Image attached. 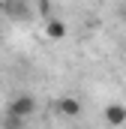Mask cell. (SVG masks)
<instances>
[{
  "mask_svg": "<svg viewBox=\"0 0 126 129\" xmlns=\"http://www.w3.org/2000/svg\"><path fill=\"white\" fill-rule=\"evenodd\" d=\"M33 111H36V99H33L30 93L12 96V99H9V105H6V114H15V117H21V120H27Z\"/></svg>",
  "mask_w": 126,
  "mask_h": 129,
  "instance_id": "obj_1",
  "label": "cell"
},
{
  "mask_svg": "<svg viewBox=\"0 0 126 129\" xmlns=\"http://www.w3.org/2000/svg\"><path fill=\"white\" fill-rule=\"evenodd\" d=\"M3 15H9L12 21H27L30 18V6L24 0H3Z\"/></svg>",
  "mask_w": 126,
  "mask_h": 129,
  "instance_id": "obj_2",
  "label": "cell"
},
{
  "mask_svg": "<svg viewBox=\"0 0 126 129\" xmlns=\"http://www.w3.org/2000/svg\"><path fill=\"white\" fill-rule=\"evenodd\" d=\"M66 33H69V27H66L63 18H48V21H45V36H48V39L57 42V39H63Z\"/></svg>",
  "mask_w": 126,
  "mask_h": 129,
  "instance_id": "obj_3",
  "label": "cell"
},
{
  "mask_svg": "<svg viewBox=\"0 0 126 129\" xmlns=\"http://www.w3.org/2000/svg\"><path fill=\"white\" fill-rule=\"evenodd\" d=\"M57 111L63 117H78L81 114V102L72 99V96H63V99H57Z\"/></svg>",
  "mask_w": 126,
  "mask_h": 129,
  "instance_id": "obj_4",
  "label": "cell"
},
{
  "mask_svg": "<svg viewBox=\"0 0 126 129\" xmlns=\"http://www.w3.org/2000/svg\"><path fill=\"white\" fill-rule=\"evenodd\" d=\"M105 120H108L111 126H123L126 123V108L123 105H108V108H105Z\"/></svg>",
  "mask_w": 126,
  "mask_h": 129,
  "instance_id": "obj_5",
  "label": "cell"
},
{
  "mask_svg": "<svg viewBox=\"0 0 126 129\" xmlns=\"http://www.w3.org/2000/svg\"><path fill=\"white\" fill-rule=\"evenodd\" d=\"M36 9H39V15H45V18L51 15V3H48V0H39V3H36Z\"/></svg>",
  "mask_w": 126,
  "mask_h": 129,
  "instance_id": "obj_6",
  "label": "cell"
},
{
  "mask_svg": "<svg viewBox=\"0 0 126 129\" xmlns=\"http://www.w3.org/2000/svg\"><path fill=\"white\" fill-rule=\"evenodd\" d=\"M0 18H3V0H0Z\"/></svg>",
  "mask_w": 126,
  "mask_h": 129,
  "instance_id": "obj_7",
  "label": "cell"
}]
</instances>
